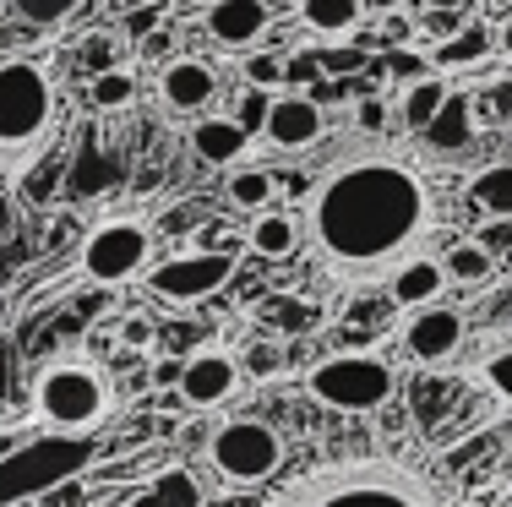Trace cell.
I'll use <instances>...</instances> for the list:
<instances>
[{
	"label": "cell",
	"instance_id": "5b68a950",
	"mask_svg": "<svg viewBox=\"0 0 512 507\" xmlns=\"http://www.w3.org/2000/svg\"><path fill=\"white\" fill-rule=\"evenodd\" d=\"M33 409L50 431H93L109 415V382L82 360H55L33 382Z\"/></svg>",
	"mask_w": 512,
	"mask_h": 507
},
{
	"label": "cell",
	"instance_id": "7bdbcfd3",
	"mask_svg": "<svg viewBox=\"0 0 512 507\" xmlns=\"http://www.w3.org/2000/svg\"><path fill=\"white\" fill-rule=\"evenodd\" d=\"M387 6H398V0H387Z\"/></svg>",
	"mask_w": 512,
	"mask_h": 507
},
{
	"label": "cell",
	"instance_id": "52a82bcc",
	"mask_svg": "<svg viewBox=\"0 0 512 507\" xmlns=\"http://www.w3.org/2000/svg\"><path fill=\"white\" fill-rule=\"evenodd\" d=\"M207 458L229 486H262L284 464V437L267 420H224L207 437Z\"/></svg>",
	"mask_w": 512,
	"mask_h": 507
},
{
	"label": "cell",
	"instance_id": "74e56055",
	"mask_svg": "<svg viewBox=\"0 0 512 507\" xmlns=\"http://www.w3.org/2000/svg\"><path fill=\"white\" fill-rule=\"evenodd\" d=\"M387 66H393L398 71V77H420V71H431V60H420V55H414V50H393V60H387Z\"/></svg>",
	"mask_w": 512,
	"mask_h": 507
},
{
	"label": "cell",
	"instance_id": "ac0fdd59",
	"mask_svg": "<svg viewBox=\"0 0 512 507\" xmlns=\"http://www.w3.org/2000/svg\"><path fill=\"white\" fill-rule=\"evenodd\" d=\"M207 502V491H202V480L191 475V469H158V475L148 480V486L131 497V507H202Z\"/></svg>",
	"mask_w": 512,
	"mask_h": 507
},
{
	"label": "cell",
	"instance_id": "d590c367",
	"mask_svg": "<svg viewBox=\"0 0 512 507\" xmlns=\"http://www.w3.org/2000/svg\"><path fill=\"white\" fill-rule=\"evenodd\" d=\"M158 22H164V6H153V0H148V6H131L126 11V33H131V39H148Z\"/></svg>",
	"mask_w": 512,
	"mask_h": 507
},
{
	"label": "cell",
	"instance_id": "d6986e66",
	"mask_svg": "<svg viewBox=\"0 0 512 507\" xmlns=\"http://www.w3.org/2000/svg\"><path fill=\"white\" fill-rule=\"evenodd\" d=\"M300 22L322 39H344L365 22V0H300Z\"/></svg>",
	"mask_w": 512,
	"mask_h": 507
},
{
	"label": "cell",
	"instance_id": "f35d334b",
	"mask_svg": "<svg viewBox=\"0 0 512 507\" xmlns=\"http://www.w3.org/2000/svg\"><path fill=\"white\" fill-rule=\"evenodd\" d=\"M355 120H360V131H382V126H387V110H382V99H360Z\"/></svg>",
	"mask_w": 512,
	"mask_h": 507
},
{
	"label": "cell",
	"instance_id": "44dd1931",
	"mask_svg": "<svg viewBox=\"0 0 512 507\" xmlns=\"http://www.w3.org/2000/svg\"><path fill=\"white\" fill-rule=\"evenodd\" d=\"M469 202L485 219H512V164H485L469 180Z\"/></svg>",
	"mask_w": 512,
	"mask_h": 507
},
{
	"label": "cell",
	"instance_id": "2e32d148",
	"mask_svg": "<svg viewBox=\"0 0 512 507\" xmlns=\"http://www.w3.org/2000/svg\"><path fill=\"white\" fill-rule=\"evenodd\" d=\"M453 284L447 279V268H442V257H398V268H393V306H431V300H442V289Z\"/></svg>",
	"mask_w": 512,
	"mask_h": 507
},
{
	"label": "cell",
	"instance_id": "8d00e7d4",
	"mask_svg": "<svg viewBox=\"0 0 512 507\" xmlns=\"http://www.w3.org/2000/svg\"><path fill=\"white\" fill-rule=\"evenodd\" d=\"M120 338H126L131 349L153 344V322H148V317H126V322H120Z\"/></svg>",
	"mask_w": 512,
	"mask_h": 507
},
{
	"label": "cell",
	"instance_id": "3957f363",
	"mask_svg": "<svg viewBox=\"0 0 512 507\" xmlns=\"http://www.w3.org/2000/svg\"><path fill=\"white\" fill-rule=\"evenodd\" d=\"M88 464H93L88 431H44V437L17 442L0 458V507H28L33 497L82 475Z\"/></svg>",
	"mask_w": 512,
	"mask_h": 507
},
{
	"label": "cell",
	"instance_id": "9c48e42d",
	"mask_svg": "<svg viewBox=\"0 0 512 507\" xmlns=\"http://www.w3.org/2000/svg\"><path fill=\"white\" fill-rule=\"evenodd\" d=\"M229 279H235V251H180V257L158 262V268L148 273V289L158 300L191 306V300L218 295Z\"/></svg>",
	"mask_w": 512,
	"mask_h": 507
},
{
	"label": "cell",
	"instance_id": "8fae6325",
	"mask_svg": "<svg viewBox=\"0 0 512 507\" xmlns=\"http://www.w3.org/2000/svg\"><path fill=\"white\" fill-rule=\"evenodd\" d=\"M322 131H327V115H322V104H316L311 93H273V110H267V126H262L267 148L306 153V148L322 142Z\"/></svg>",
	"mask_w": 512,
	"mask_h": 507
},
{
	"label": "cell",
	"instance_id": "836d02e7",
	"mask_svg": "<svg viewBox=\"0 0 512 507\" xmlns=\"http://www.w3.org/2000/svg\"><path fill=\"white\" fill-rule=\"evenodd\" d=\"M11 388H17V349H11V338H0V420L11 409Z\"/></svg>",
	"mask_w": 512,
	"mask_h": 507
},
{
	"label": "cell",
	"instance_id": "83f0119b",
	"mask_svg": "<svg viewBox=\"0 0 512 507\" xmlns=\"http://www.w3.org/2000/svg\"><path fill=\"white\" fill-rule=\"evenodd\" d=\"M246 82H251V88H284V82H289V60L273 55V50L246 55Z\"/></svg>",
	"mask_w": 512,
	"mask_h": 507
},
{
	"label": "cell",
	"instance_id": "9a60e30c",
	"mask_svg": "<svg viewBox=\"0 0 512 507\" xmlns=\"http://www.w3.org/2000/svg\"><path fill=\"white\" fill-rule=\"evenodd\" d=\"M191 148H197L202 164H240L251 153V131L240 126L235 115H202L197 126H191Z\"/></svg>",
	"mask_w": 512,
	"mask_h": 507
},
{
	"label": "cell",
	"instance_id": "e575fe53",
	"mask_svg": "<svg viewBox=\"0 0 512 507\" xmlns=\"http://www.w3.org/2000/svg\"><path fill=\"white\" fill-rule=\"evenodd\" d=\"M480 115H491V120H512V82H491L485 88V99L474 104Z\"/></svg>",
	"mask_w": 512,
	"mask_h": 507
},
{
	"label": "cell",
	"instance_id": "484cf974",
	"mask_svg": "<svg viewBox=\"0 0 512 507\" xmlns=\"http://www.w3.org/2000/svg\"><path fill=\"white\" fill-rule=\"evenodd\" d=\"M229 202H235V208H246V213H262V208H273V175H267V169H235V175H229Z\"/></svg>",
	"mask_w": 512,
	"mask_h": 507
},
{
	"label": "cell",
	"instance_id": "30bf717a",
	"mask_svg": "<svg viewBox=\"0 0 512 507\" xmlns=\"http://www.w3.org/2000/svg\"><path fill=\"white\" fill-rule=\"evenodd\" d=\"M463 338H469V322H463L458 306H442V300H431V306H414L409 322H404V349L420 366H442V360H453L463 349Z\"/></svg>",
	"mask_w": 512,
	"mask_h": 507
},
{
	"label": "cell",
	"instance_id": "f1b7e54d",
	"mask_svg": "<svg viewBox=\"0 0 512 507\" xmlns=\"http://www.w3.org/2000/svg\"><path fill=\"white\" fill-rule=\"evenodd\" d=\"M11 6H17L33 28H60V22L77 11V0H11Z\"/></svg>",
	"mask_w": 512,
	"mask_h": 507
},
{
	"label": "cell",
	"instance_id": "603a6c76",
	"mask_svg": "<svg viewBox=\"0 0 512 507\" xmlns=\"http://www.w3.org/2000/svg\"><path fill=\"white\" fill-rule=\"evenodd\" d=\"M442 268H447L453 284H469V289H485L496 279V257H491V246H480V240H458V246L442 257Z\"/></svg>",
	"mask_w": 512,
	"mask_h": 507
},
{
	"label": "cell",
	"instance_id": "b9f144b4",
	"mask_svg": "<svg viewBox=\"0 0 512 507\" xmlns=\"http://www.w3.org/2000/svg\"><path fill=\"white\" fill-rule=\"evenodd\" d=\"M11 224H17V219H11V202H6V197H0V240H6V235H11Z\"/></svg>",
	"mask_w": 512,
	"mask_h": 507
},
{
	"label": "cell",
	"instance_id": "d6a6232c",
	"mask_svg": "<svg viewBox=\"0 0 512 507\" xmlns=\"http://www.w3.org/2000/svg\"><path fill=\"white\" fill-rule=\"evenodd\" d=\"M240 360H246V371H251L256 382L278 377V366H284V360H278V349H273V344H251V349H246V355H240Z\"/></svg>",
	"mask_w": 512,
	"mask_h": 507
},
{
	"label": "cell",
	"instance_id": "7c38bea8",
	"mask_svg": "<svg viewBox=\"0 0 512 507\" xmlns=\"http://www.w3.org/2000/svg\"><path fill=\"white\" fill-rule=\"evenodd\" d=\"M267 28H273V6L267 0H213L202 11V33L218 50H251V44L267 39Z\"/></svg>",
	"mask_w": 512,
	"mask_h": 507
},
{
	"label": "cell",
	"instance_id": "8992f818",
	"mask_svg": "<svg viewBox=\"0 0 512 507\" xmlns=\"http://www.w3.org/2000/svg\"><path fill=\"white\" fill-rule=\"evenodd\" d=\"M398 388V371L382 355H327L306 371V393L338 415H371Z\"/></svg>",
	"mask_w": 512,
	"mask_h": 507
},
{
	"label": "cell",
	"instance_id": "7a4b0ae2",
	"mask_svg": "<svg viewBox=\"0 0 512 507\" xmlns=\"http://www.w3.org/2000/svg\"><path fill=\"white\" fill-rule=\"evenodd\" d=\"M273 507H442V491L404 458H344L284 486Z\"/></svg>",
	"mask_w": 512,
	"mask_h": 507
},
{
	"label": "cell",
	"instance_id": "e0dca14e",
	"mask_svg": "<svg viewBox=\"0 0 512 507\" xmlns=\"http://www.w3.org/2000/svg\"><path fill=\"white\" fill-rule=\"evenodd\" d=\"M447 93H453V82H447L436 66L420 71V77H409V82H404V99H398V126L420 137V131L436 120V110L447 104Z\"/></svg>",
	"mask_w": 512,
	"mask_h": 507
},
{
	"label": "cell",
	"instance_id": "ab89813d",
	"mask_svg": "<svg viewBox=\"0 0 512 507\" xmlns=\"http://www.w3.org/2000/svg\"><path fill=\"white\" fill-rule=\"evenodd\" d=\"M360 66H365L360 50H333V55L322 60V71H360Z\"/></svg>",
	"mask_w": 512,
	"mask_h": 507
},
{
	"label": "cell",
	"instance_id": "60d3db41",
	"mask_svg": "<svg viewBox=\"0 0 512 507\" xmlns=\"http://www.w3.org/2000/svg\"><path fill=\"white\" fill-rule=\"evenodd\" d=\"M496 50H502V55L512 60V11L502 17V28H496Z\"/></svg>",
	"mask_w": 512,
	"mask_h": 507
},
{
	"label": "cell",
	"instance_id": "4316f807",
	"mask_svg": "<svg viewBox=\"0 0 512 507\" xmlns=\"http://www.w3.org/2000/svg\"><path fill=\"white\" fill-rule=\"evenodd\" d=\"M480 382L512 409V344L507 349H491V355L480 360Z\"/></svg>",
	"mask_w": 512,
	"mask_h": 507
},
{
	"label": "cell",
	"instance_id": "cb8c5ba5",
	"mask_svg": "<svg viewBox=\"0 0 512 507\" xmlns=\"http://www.w3.org/2000/svg\"><path fill=\"white\" fill-rule=\"evenodd\" d=\"M88 99H93V110H99V115L131 110V99H137V77H131L126 66H104V71H93Z\"/></svg>",
	"mask_w": 512,
	"mask_h": 507
},
{
	"label": "cell",
	"instance_id": "4fadbf2b",
	"mask_svg": "<svg viewBox=\"0 0 512 507\" xmlns=\"http://www.w3.org/2000/svg\"><path fill=\"white\" fill-rule=\"evenodd\" d=\"M180 398L197 409H213L224 404L229 393L240 388V355H229V349H197L191 360H180Z\"/></svg>",
	"mask_w": 512,
	"mask_h": 507
},
{
	"label": "cell",
	"instance_id": "ba28073f",
	"mask_svg": "<svg viewBox=\"0 0 512 507\" xmlns=\"http://www.w3.org/2000/svg\"><path fill=\"white\" fill-rule=\"evenodd\" d=\"M153 262V229L142 219H104L82 240V273L93 284H126Z\"/></svg>",
	"mask_w": 512,
	"mask_h": 507
},
{
	"label": "cell",
	"instance_id": "7402d4cb",
	"mask_svg": "<svg viewBox=\"0 0 512 507\" xmlns=\"http://www.w3.org/2000/svg\"><path fill=\"white\" fill-rule=\"evenodd\" d=\"M491 44H496V33L485 28V22H469V28H463V33H453V39H442V44H436L431 66H436V71H458V66H474V60H485V55H491Z\"/></svg>",
	"mask_w": 512,
	"mask_h": 507
},
{
	"label": "cell",
	"instance_id": "ffe728a7",
	"mask_svg": "<svg viewBox=\"0 0 512 507\" xmlns=\"http://www.w3.org/2000/svg\"><path fill=\"white\" fill-rule=\"evenodd\" d=\"M246 240H251L256 257H295V251H300V224L289 219V213L262 208V213H256V224L246 229Z\"/></svg>",
	"mask_w": 512,
	"mask_h": 507
},
{
	"label": "cell",
	"instance_id": "6da1fadb",
	"mask_svg": "<svg viewBox=\"0 0 512 507\" xmlns=\"http://www.w3.org/2000/svg\"><path fill=\"white\" fill-rule=\"evenodd\" d=\"M436 224V202L425 175L398 153H344L316 175L306 197V229L311 251L338 273L355 279L382 262H398L425 229Z\"/></svg>",
	"mask_w": 512,
	"mask_h": 507
},
{
	"label": "cell",
	"instance_id": "277c9868",
	"mask_svg": "<svg viewBox=\"0 0 512 507\" xmlns=\"http://www.w3.org/2000/svg\"><path fill=\"white\" fill-rule=\"evenodd\" d=\"M55 126V77L44 60L11 55L0 60V153L44 142Z\"/></svg>",
	"mask_w": 512,
	"mask_h": 507
},
{
	"label": "cell",
	"instance_id": "d4e9b609",
	"mask_svg": "<svg viewBox=\"0 0 512 507\" xmlns=\"http://www.w3.org/2000/svg\"><path fill=\"white\" fill-rule=\"evenodd\" d=\"M431 148H442V153H453V148H463L469 142V99H458V93H447V104L436 110V120L420 131Z\"/></svg>",
	"mask_w": 512,
	"mask_h": 507
},
{
	"label": "cell",
	"instance_id": "5bb4252c",
	"mask_svg": "<svg viewBox=\"0 0 512 507\" xmlns=\"http://www.w3.org/2000/svg\"><path fill=\"white\" fill-rule=\"evenodd\" d=\"M158 99L175 115H202L207 104L218 99V71L207 66L202 55H175L158 71Z\"/></svg>",
	"mask_w": 512,
	"mask_h": 507
},
{
	"label": "cell",
	"instance_id": "f546056e",
	"mask_svg": "<svg viewBox=\"0 0 512 507\" xmlns=\"http://www.w3.org/2000/svg\"><path fill=\"white\" fill-rule=\"evenodd\" d=\"M267 110H273V88H246V93H240V104H235V120L256 137V131L267 126Z\"/></svg>",
	"mask_w": 512,
	"mask_h": 507
},
{
	"label": "cell",
	"instance_id": "1f68e13d",
	"mask_svg": "<svg viewBox=\"0 0 512 507\" xmlns=\"http://www.w3.org/2000/svg\"><path fill=\"white\" fill-rule=\"evenodd\" d=\"M267 317H273L278 333H295V328H311L316 306H311V300H273V306H267Z\"/></svg>",
	"mask_w": 512,
	"mask_h": 507
},
{
	"label": "cell",
	"instance_id": "4dcf8cb0",
	"mask_svg": "<svg viewBox=\"0 0 512 507\" xmlns=\"http://www.w3.org/2000/svg\"><path fill=\"white\" fill-rule=\"evenodd\" d=\"M77 60L88 71L115 66V33H82V39H77Z\"/></svg>",
	"mask_w": 512,
	"mask_h": 507
}]
</instances>
